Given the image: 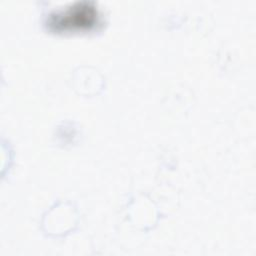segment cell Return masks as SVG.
<instances>
[{"label":"cell","mask_w":256,"mask_h":256,"mask_svg":"<svg viewBox=\"0 0 256 256\" xmlns=\"http://www.w3.org/2000/svg\"><path fill=\"white\" fill-rule=\"evenodd\" d=\"M97 11L89 4L76 5L63 13L56 14L52 17L51 25L57 30L74 29V28H90L97 23Z\"/></svg>","instance_id":"obj_1"}]
</instances>
